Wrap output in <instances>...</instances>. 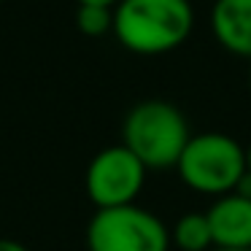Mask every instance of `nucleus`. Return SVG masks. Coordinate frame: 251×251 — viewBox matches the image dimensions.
Segmentation results:
<instances>
[{
    "mask_svg": "<svg viewBox=\"0 0 251 251\" xmlns=\"http://www.w3.org/2000/svg\"><path fill=\"white\" fill-rule=\"evenodd\" d=\"M192 30L195 8L189 0H119L114 6V35L132 54H168Z\"/></svg>",
    "mask_w": 251,
    "mask_h": 251,
    "instance_id": "1",
    "label": "nucleus"
},
{
    "mask_svg": "<svg viewBox=\"0 0 251 251\" xmlns=\"http://www.w3.org/2000/svg\"><path fill=\"white\" fill-rule=\"evenodd\" d=\"M189 138L186 116L168 100H141L122 125V143L146 165V170L176 168Z\"/></svg>",
    "mask_w": 251,
    "mask_h": 251,
    "instance_id": "2",
    "label": "nucleus"
},
{
    "mask_svg": "<svg viewBox=\"0 0 251 251\" xmlns=\"http://www.w3.org/2000/svg\"><path fill=\"white\" fill-rule=\"evenodd\" d=\"M176 170L192 192L222 197L235 192L243 178L246 149L227 132H200L189 138Z\"/></svg>",
    "mask_w": 251,
    "mask_h": 251,
    "instance_id": "3",
    "label": "nucleus"
},
{
    "mask_svg": "<svg viewBox=\"0 0 251 251\" xmlns=\"http://www.w3.org/2000/svg\"><path fill=\"white\" fill-rule=\"evenodd\" d=\"M170 227L141 205L98 208L87 224L89 251H170Z\"/></svg>",
    "mask_w": 251,
    "mask_h": 251,
    "instance_id": "4",
    "label": "nucleus"
},
{
    "mask_svg": "<svg viewBox=\"0 0 251 251\" xmlns=\"http://www.w3.org/2000/svg\"><path fill=\"white\" fill-rule=\"evenodd\" d=\"M146 165L125 146H108L92 157L87 165L84 186L89 200L98 208H119L132 205L146 184Z\"/></svg>",
    "mask_w": 251,
    "mask_h": 251,
    "instance_id": "5",
    "label": "nucleus"
},
{
    "mask_svg": "<svg viewBox=\"0 0 251 251\" xmlns=\"http://www.w3.org/2000/svg\"><path fill=\"white\" fill-rule=\"evenodd\" d=\"M213 249H251V197L229 192L205 211Z\"/></svg>",
    "mask_w": 251,
    "mask_h": 251,
    "instance_id": "6",
    "label": "nucleus"
},
{
    "mask_svg": "<svg viewBox=\"0 0 251 251\" xmlns=\"http://www.w3.org/2000/svg\"><path fill=\"white\" fill-rule=\"evenodd\" d=\"M211 33L229 54L251 60V0H216L211 8Z\"/></svg>",
    "mask_w": 251,
    "mask_h": 251,
    "instance_id": "7",
    "label": "nucleus"
},
{
    "mask_svg": "<svg viewBox=\"0 0 251 251\" xmlns=\"http://www.w3.org/2000/svg\"><path fill=\"white\" fill-rule=\"evenodd\" d=\"M170 243L178 246L181 251H211L213 249V235L205 213H184L176 219L170 227Z\"/></svg>",
    "mask_w": 251,
    "mask_h": 251,
    "instance_id": "8",
    "label": "nucleus"
},
{
    "mask_svg": "<svg viewBox=\"0 0 251 251\" xmlns=\"http://www.w3.org/2000/svg\"><path fill=\"white\" fill-rule=\"evenodd\" d=\"M76 27L87 38H103L114 33V8L108 6H78Z\"/></svg>",
    "mask_w": 251,
    "mask_h": 251,
    "instance_id": "9",
    "label": "nucleus"
},
{
    "mask_svg": "<svg viewBox=\"0 0 251 251\" xmlns=\"http://www.w3.org/2000/svg\"><path fill=\"white\" fill-rule=\"evenodd\" d=\"M0 251H27V246H22L19 240H11V238H0Z\"/></svg>",
    "mask_w": 251,
    "mask_h": 251,
    "instance_id": "10",
    "label": "nucleus"
},
{
    "mask_svg": "<svg viewBox=\"0 0 251 251\" xmlns=\"http://www.w3.org/2000/svg\"><path fill=\"white\" fill-rule=\"evenodd\" d=\"M78 6H108V8H114L119 0H76Z\"/></svg>",
    "mask_w": 251,
    "mask_h": 251,
    "instance_id": "11",
    "label": "nucleus"
},
{
    "mask_svg": "<svg viewBox=\"0 0 251 251\" xmlns=\"http://www.w3.org/2000/svg\"><path fill=\"white\" fill-rule=\"evenodd\" d=\"M246 168L251 170V143H249V149H246Z\"/></svg>",
    "mask_w": 251,
    "mask_h": 251,
    "instance_id": "12",
    "label": "nucleus"
},
{
    "mask_svg": "<svg viewBox=\"0 0 251 251\" xmlns=\"http://www.w3.org/2000/svg\"><path fill=\"white\" fill-rule=\"evenodd\" d=\"M211 251H251V249H211Z\"/></svg>",
    "mask_w": 251,
    "mask_h": 251,
    "instance_id": "13",
    "label": "nucleus"
},
{
    "mask_svg": "<svg viewBox=\"0 0 251 251\" xmlns=\"http://www.w3.org/2000/svg\"><path fill=\"white\" fill-rule=\"evenodd\" d=\"M249 89H251V73H249Z\"/></svg>",
    "mask_w": 251,
    "mask_h": 251,
    "instance_id": "14",
    "label": "nucleus"
},
{
    "mask_svg": "<svg viewBox=\"0 0 251 251\" xmlns=\"http://www.w3.org/2000/svg\"><path fill=\"white\" fill-rule=\"evenodd\" d=\"M0 3H3V0H0Z\"/></svg>",
    "mask_w": 251,
    "mask_h": 251,
    "instance_id": "15",
    "label": "nucleus"
}]
</instances>
